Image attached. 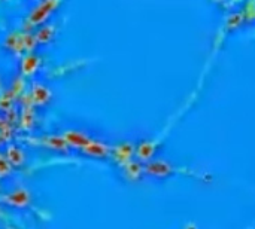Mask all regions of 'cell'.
Wrapping results in <instances>:
<instances>
[{"label":"cell","mask_w":255,"mask_h":229,"mask_svg":"<svg viewBox=\"0 0 255 229\" xmlns=\"http://www.w3.org/2000/svg\"><path fill=\"white\" fill-rule=\"evenodd\" d=\"M4 159L12 168H21L25 164V152L18 145H7L4 149Z\"/></svg>","instance_id":"7"},{"label":"cell","mask_w":255,"mask_h":229,"mask_svg":"<svg viewBox=\"0 0 255 229\" xmlns=\"http://www.w3.org/2000/svg\"><path fill=\"white\" fill-rule=\"evenodd\" d=\"M61 136L64 137L69 148L72 151H76V152L81 151L93 139L87 131H82V130H66L61 133Z\"/></svg>","instance_id":"5"},{"label":"cell","mask_w":255,"mask_h":229,"mask_svg":"<svg viewBox=\"0 0 255 229\" xmlns=\"http://www.w3.org/2000/svg\"><path fill=\"white\" fill-rule=\"evenodd\" d=\"M1 203L12 210L22 212V210H27L33 204V195L25 188H15L1 198Z\"/></svg>","instance_id":"2"},{"label":"cell","mask_w":255,"mask_h":229,"mask_svg":"<svg viewBox=\"0 0 255 229\" xmlns=\"http://www.w3.org/2000/svg\"><path fill=\"white\" fill-rule=\"evenodd\" d=\"M7 229H15V228H7Z\"/></svg>","instance_id":"11"},{"label":"cell","mask_w":255,"mask_h":229,"mask_svg":"<svg viewBox=\"0 0 255 229\" xmlns=\"http://www.w3.org/2000/svg\"><path fill=\"white\" fill-rule=\"evenodd\" d=\"M61 0H40L37 3V6H34L31 9V12L28 13L27 18V24L30 27H39L43 25L48 18L58 9Z\"/></svg>","instance_id":"1"},{"label":"cell","mask_w":255,"mask_h":229,"mask_svg":"<svg viewBox=\"0 0 255 229\" xmlns=\"http://www.w3.org/2000/svg\"><path fill=\"white\" fill-rule=\"evenodd\" d=\"M78 153L81 156L90 158V159H96V161H105L111 156L112 153V148L100 140V139H91L81 151H78Z\"/></svg>","instance_id":"3"},{"label":"cell","mask_w":255,"mask_h":229,"mask_svg":"<svg viewBox=\"0 0 255 229\" xmlns=\"http://www.w3.org/2000/svg\"><path fill=\"white\" fill-rule=\"evenodd\" d=\"M30 97L36 107H46L52 101V91L43 83H33Z\"/></svg>","instance_id":"6"},{"label":"cell","mask_w":255,"mask_h":229,"mask_svg":"<svg viewBox=\"0 0 255 229\" xmlns=\"http://www.w3.org/2000/svg\"><path fill=\"white\" fill-rule=\"evenodd\" d=\"M1 89H3V82H1V77H0V92H1Z\"/></svg>","instance_id":"10"},{"label":"cell","mask_w":255,"mask_h":229,"mask_svg":"<svg viewBox=\"0 0 255 229\" xmlns=\"http://www.w3.org/2000/svg\"><path fill=\"white\" fill-rule=\"evenodd\" d=\"M39 64H40V60L37 55L27 54L21 61V75L22 76H33L37 72Z\"/></svg>","instance_id":"8"},{"label":"cell","mask_w":255,"mask_h":229,"mask_svg":"<svg viewBox=\"0 0 255 229\" xmlns=\"http://www.w3.org/2000/svg\"><path fill=\"white\" fill-rule=\"evenodd\" d=\"M54 34H55V30H54V25L51 24H43L42 27H39V30L34 33V42L39 43V45H46L48 42H51L54 39Z\"/></svg>","instance_id":"9"},{"label":"cell","mask_w":255,"mask_h":229,"mask_svg":"<svg viewBox=\"0 0 255 229\" xmlns=\"http://www.w3.org/2000/svg\"><path fill=\"white\" fill-rule=\"evenodd\" d=\"M40 145L54 152V153H58V155H69L72 152V149L69 148V145L66 143L64 137L61 134H49V136H45L42 137L40 140Z\"/></svg>","instance_id":"4"}]
</instances>
